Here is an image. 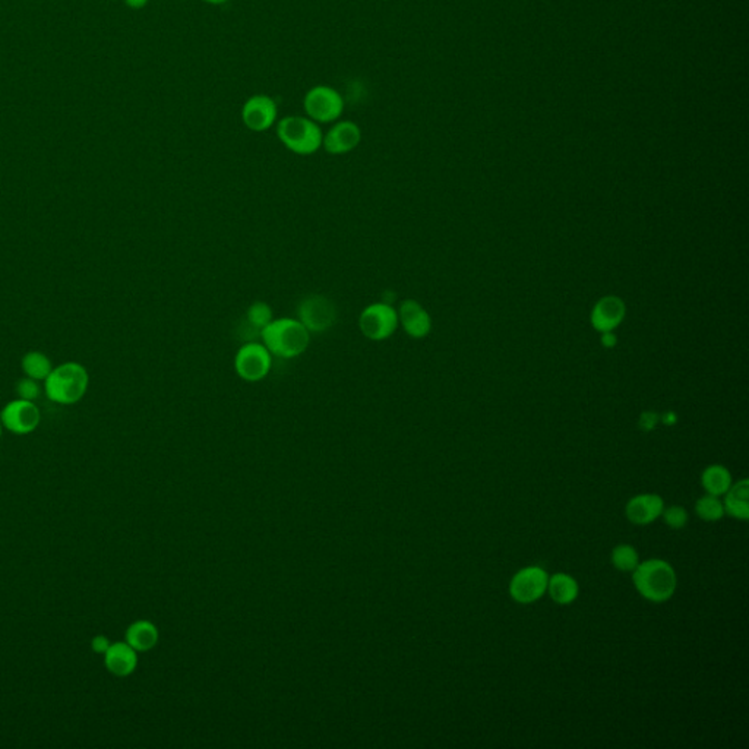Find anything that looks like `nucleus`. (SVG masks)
I'll return each mask as SVG.
<instances>
[{
  "instance_id": "f257e3e1",
  "label": "nucleus",
  "mask_w": 749,
  "mask_h": 749,
  "mask_svg": "<svg viewBox=\"0 0 749 749\" xmlns=\"http://www.w3.org/2000/svg\"><path fill=\"white\" fill-rule=\"evenodd\" d=\"M632 583L642 599L651 603H665L677 593V571L665 559H646L632 571Z\"/></svg>"
},
{
  "instance_id": "f03ea898",
  "label": "nucleus",
  "mask_w": 749,
  "mask_h": 749,
  "mask_svg": "<svg viewBox=\"0 0 749 749\" xmlns=\"http://www.w3.org/2000/svg\"><path fill=\"white\" fill-rule=\"evenodd\" d=\"M261 340L272 356L296 359L309 347L310 333L296 318H274L261 331Z\"/></svg>"
},
{
  "instance_id": "7ed1b4c3",
  "label": "nucleus",
  "mask_w": 749,
  "mask_h": 749,
  "mask_svg": "<svg viewBox=\"0 0 749 749\" xmlns=\"http://www.w3.org/2000/svg\"><path fill=\"white\" fill-rule=\"evenodd\" d=\"M89 383L87 369L77 362H68L52 369L44 379V393L56 404H75L84 397Z\"/></svg>"
},
{
  "instance_id": "20e7f679",
  "label": "nucleus",
  "mask_w": 749,
  "mask_h": 749,
  "mask_svg": "<svg viewBox=\"0 0 749 749\" xmlns=\"http://www.w3.org/2000/svg\"><path fill=\"white\" fill-rule=\"evenodd\" d=\"M280 142L298 156H312L322 148L324 134L317 122L308 116H287L276 127Z\"/></svg>"
},
{
  "instance_id": "39448f33",
  "label": "nucleus",
  "mask_w": 749,
  "mask_h": 749,
  "mask_svg": "<svg viewBox=\"0 0 749 749\" xmlns=\"http://www.w3.org/2000/svg\"><path fill=\"white\" fill-rule=\"evenodd\" d=\"M272 367V355L262 343L248 341L234 356V372L245 383H260Z\"/></svg>"
},
{
  "instance_id": "423d86ee",
  "label": "nucleus",
  "mask_w": 749,
  "mask_h": 749,
  "mask_svg": "<svg viewBox=\"0 0 749 749\" xmlns=\"http://www.w3.org/2000/svg\"><path fill=\"white\" fill-rule=\"evenodd\" d=\"M306 116L318 125L334 123L345 111V99L340 92L328 85H317L306 92L303 99Z\"/></svg>"
},
{
  "instance_id": "0eeeda50",
  "label": "nucleus",
  "mask_w": 749,
  "mask_h": 749,
  "mask_svg": "<svg viewBox=\"0 0 749 749\" xmlns=\"http://www.w3.org/2000/svg\"><path fill=\"white\" fill-rule=\"evenodd\" d=\"M400 322L397 309L386 302H376L366 306L359 315L360 333L367 340L385 341L394 336Z\"/></svg>"
},
{
  "instance_id": "6e6552de",
  "label": "nucleus",
  "mask_w": 749,
  "mask_h": 749,
  "mask_svg": "<svg viewBox=\"0 0 749 749\" xmlns=\"http://www.w3.org/2000/svg\"><path fill=\"white\" fill-rule=\"evenodd\" d=\"M337 308L331 299L309 295L298 305V319L310 334H321L333 328L337 322Z\"/></svg>"
},
{
  "instance_id": "1a4fd4ad",
  "label": "nucleus",
  "mask_w": 749,
  "mask_h": 749,
  "mask_svg": "<svg viewBox=\"0 0 749 749\" xmlns=\"http://www.w3.org/2000/svg\"><path fill=\"white\" fill-rule=\"evenodd\" d=\"M549 574L542 566H526L509 582V596L520 604H532L540 601L547 592Z\"/></svg>"
},
{
  "instance_id": "9d476101",
  "label": "nucleus",
  "mask_w": 749,
  "mask_h": 749,
  "mask_svg": "<svg viewBox=\"0 0 749 749\" xmlns=\"http://www.w3.org/2000/svg\"><path fill=\"white\" fill-rule=\"evenodd\" d=\"M4 428L15 435H28L39 428L42 414L34 402L16 398L0 412Z\"/></svg>"
},
{
  "instance_id": "9b49d317",
  "label": "nucleus",
  "mask_w": 749,
  "mask_h": 749,
  "mask_svg": "<svg viewBox=\"0 0 749 749\" xmlns=\"http://www.w3.org/2000/svg\"><path fill=\"white\" fill-rule=\"evenodd\" d=\"M242 120L252 132H265L271 129L279 118L276 100L267 94H257L246 100L242 108Z\"/></svg>"
},
{
  "instance_id": "f8f14e48",
  "label": "nucleus",
  "mask_w": 749,
  "mask_h": 749,
  "mask_svg": "<svg viewBox=\"0 0 749 749\" xmlns=\"http://www.w3.org/2000/svg\"><path fill=\"white\" fill-rule=\"evenodd\" d=\"M362 142V129L352 120H337L324 134L322 148L331 156L352 153Z\"/></svg>"
},
{
  "instance_id": "ddd939ff",
  "label": "nucleus",
  "mask_w": 749,
  "mask_h": 749,
  "mask_svg": "<svg viewBox=\"0 0 749 749\" xmlns=\"http://www.w3.org/2000/svg\"><path fill=\"white\" fill-rule=\"evenodd\" d=\"M398 322L404 329V333L412 338L421 340L428 337L432 329V319L428 310L413 299H405L397 310Z\"/></svg>"
},
{
  "instance_id": "4468645a",
  "label": "nucleus",
  "mask_w": 749,
  "mask_h": 749,
  "mask_svg": "<svg viewBox=\"0 0 749 749\" xmlns=\"http://www.w3.org/2000/svg\"><path fill=\"white\" fill-rule=\"evenodd\" d=\"M665 501L658 493H641L631 498L625 507V516L635 526H649L660 518Z\"/></svg>"
},
{
  "instance_id": "2eb2a0df",
  "label": "nucleus",
  "mask_w": 749,
  "mask_h": 749,
  "mask_svg": "<svg viewBox=\"0 0 749 749\" xmlns=\"http://www.w3.org/2000/svg\"><path fill=\"white\" fill-rule=\"evenodd\" d=\"M138 651L134 650L127 641L111 642L109 650L103 654L106 669L118 678L129 677L138 665Z\"/></svg>"
},
{
  "instance_id": "dca6fc26",
  "label": "nucleus",
  "mask_w": 749,
  "mask_h": 749,
  "mask_svg": "<svg viewBox=\"0 0 749 749\" xmlns=\"http://www.w3.org/2000/svg\"><path fill=\"white\" fill-rule=\"evenodd\" d=\"M625 315V306L618 298H603L593 310V326L602 333H609L620 326Z\"/></svg>"
},
{
  "instance_id": "f3484780",
  "label": "nucleus",
  "mask_w": 749,
  "mask_h": 749,
  "mask_svg": "<svg viewBox=\"0 0 749 749\" xmlns=\"http://www.w3.org/2000/svg\"><path fill=\"white\" fill-rule=\"evenodd\" d=\"M723 499V508L725 514L732 517L735 520L748 521L749 520V480L748 479H741L739 482L732 483L729 490H727Z\"/></svg>"
},
{
  "instance_id": "a211bd4d",
  "label": "nucleus",
  "mask_w": 749,
  "mask_h": 749,
  "mask_svg": "<svg viewBox=\"0 0 749 749\" xmlns=\"http://www.w3.org/2000/svg\"><path fill=\"white\" fill-rule=\"evenodd\" d=\"M546 593L555 603L568 606L577 601L580 585L575 578L571 577L570 574L556 573L549 575Z\"/></svg>"
},
{
  "instance_id": "6ab92c4d",
  "label": "nucleus",
  "mask_w": 749,
  "mask_h": 749,
  "mask_svg": "<svg viewBox=\"0 0 749 749\" xmlns=\"http://www.w3.org/2000/svg\"><path fill=\"white\" fill-rule=\"evenodd\" d=\"M125 641L134 650L148 651L153 649L158 641V631L156 625L148 621H137L132 623L125 634Z\"/></svg>"
},
{
  "instance_id": "aec40b11",
  "label": "nucleus",
  "mask_w": 749,
  "mask_h": 749,
  "mask_svg": "<svg viewBox=\"0 0 749 749\" xmlns=\"http://www.w3.org/2000/svg\"><path fill=\"white\" fill-rule=\"evenodd\" d=\"M732 483L734 480H732L729 469L722 464H711L706 467L701 474V485L704 490L713 497H723L729 490Z\"/></svg>"
},
{
  "instance_id": "412c9836",
  "label": "nucleus",
  "mask_w": 749,
  "mask_h": 749,
  "mask_svg": "<svg viewBox=\"0 0 749 749\" xmlns=\"http://www.w3.org/2000/svg\"><path fill=\"white\" fill-rule=\"evenodd\" d=\"M24 374H27V378L35 379V381H44L49 376L50 372L53 369L52 362L44 353L30 352L23 357Z\"/></svg>"
},
{
  "instance_id": "4be33fe9",
  "label": "nucleus",
  "mask_w": 749,
  "mask_h": 749,
  "mask_svg": "<svg viewBox=\"0 0 749 749\" xmlns=\"http://www.w3.org/2000/svg\"><path fill=\"white\" fill-rule=\"evenodd\" d=\"M611 561L621 573H632L640 564V555L634 546L622 543L612 549Z\"/></svg>"
},
{
  "instance_id": "5701e85b",
  "label": "nucleus",
  "mask_w": 749,
  "mask_h": 749,
  "mask_svg": "<svg viewBox=\"0 0 749 749\" xmlns=\"http://www.w3.org/2000/svg\"><path fill=\"white\" fill-rule=\"evenodd\" d=\"M696 514L701 520L707 521V523H716V521L722 520L725 514L723 508V502L719 498L713 497V495H704L698 501L696 502Z\"/></svg>"
},
{
  "instance_id": "b1692460",
  "label": "nucleus",
  "mask_w": 749,
  "mask_h": 749,
  "mask_svg": "<svg viewBox=\"0 0 749 749\" xmlns=\"http://www.w3.org/2000/svg\"><path fill=\"white\" fill-rule=\"evenodd\" d=\"M274 319V314H272L271 306L268 305V303L261 302H253L252 305L249 306L248 310H246V322H248L249 326L252 327L253 329H257L258 333L265 328V327L270 324V322Z\"/></svg>"
},
{
  "instance_id": "393cba45",
  "label": "nucleus",
  "mask_w": 749,
  "mask_h": 749,
  "mask_svg": "<svg viewBox=\"0 0 749 749\" xmlns=\"http://www.w3.org/2000/svg\"><path fill=\"white\" fill-rule=\"evenodd\" d=\"M661 518L668 524V527L672 528V530H682L688 524L689 514L684 507L672 505L669 508L663 509Z\"/></svg>"
},
{
  "instance_id": "a878e982",
  "label": "nucleus",
  "mask_w": 749,
  "mask_h": 749,
  "mask_svg": "<svg viewBox=\"0 0 749 749\" xmlns=\"http://www.w3.org/2000/svg\"><path fill=\"white\" fill-rule=\"evenodd\" d=\"M42 388H40L39 381L31 378L21 379L20 383L16 384V394L18 398L27 400V402H34L40 397Z\"/></svg>"
},
{
  "instance_id": "bb28decb",
  "label": "nucleus",
  "mask_w": 749,
  "mask_h": 749,
  "mask_svg": "<svg viewBox=\"0 0 749 749\" xmlns=\"http://www.w3.org/2000/svg\"><path fill=\"white\" fill-rule=\"evenodd\" d=\"M111 642L109 641L108 637L106 635H96L94 639L91 640V649L94 653L97 654H104L106 651L109 650V647H110Z\"/></svg>"
},
{
  "instance_id": "cd10ccee",
  "label": "nucleus",
  "mask_w": 749,
  "mask_h": 749,
  "mask_svg": "<svg viewBox=\"0 0 749 749\" xmlns=\"http://www.w3.org/2000/svg\"><path fill=\"white\" fill-rule=\"evenodd\" d=\"M659 416L654 413H644L640 417V428L646 432H650L658 426Z\"/></svg>"
},
{
  "instance_id": "c85d7f7f",
  "label": "nucleus",
  "mask_w": 749,
  "mask_h": 749,
  "mask_svg": "<svg viewBox=\"0 0 749 749\" xmlns=\"http://www.w3.org/2000/svg\"><path fill=\"white\" fill-rule=\"evenodd\" d=\"M125 5H127L128 8L130 9H142L146 8L147 5H148L149 0H123Z\"/></svg>"
},
{
  "instance_id": "c756f323",
  "label": "nucleus",
  "mask_w": 749,
  "mask_h": 749,
  "mask_svg": "<svg viewBox=\"0 0 749 749\" xmlns=\"http://www.w3.org/2000/svg\"><path fill=\"white\" fill-rule=\"evenodd\" d=\"M602 341H603V346H606V347H613L616 343V337L609 331V333H603Z\"/></svg>"
},
{
  "instance_id": "7c9ffc66",
  "label": "nucleus",
  "mask_w": 749,
  "mask_h": 749,
  "mask_svg": "<svg viewBox=\"0 0 749 749\" xmlns=\"http://www.w3.org/2000/svg\"><path fill=\"white\" fill-rule=\"evenodd\" d=\"M677 422V416L673 413H668L663 416V423L665 424H673Z\"/></svg>"
},
{
  "instance_id": "2f4dec72",
  "label": "nucleus",
  "mask_w": 749,
  "mask_h": 749,
  "mask_svg": "<svg viewBox=\"0 0 749 749\" xmlns=\"http://www.w3.org/2000/svg\"><path fill=\"white\" fill-rule=\"evenodd\" d=\"M205 4L214 5V6H222V5L227 4L229 0H204Z\"/></svg>"
},
{
  "instance_id": "473e14b6",
  "label": "nucleus",
  "mask_w": 749,
  "mask_h": 749,
  "mask_svg": "<svg viewBox=\"0 0 749 749\" xmlns=\"http://www.w3.org/2000/svg\"><path fill=\"white\" fill-rule=\"evenodd\" d=\"M4 423H2V419H0V438L4 435Z\"/></svg>"
}]
</instances>
